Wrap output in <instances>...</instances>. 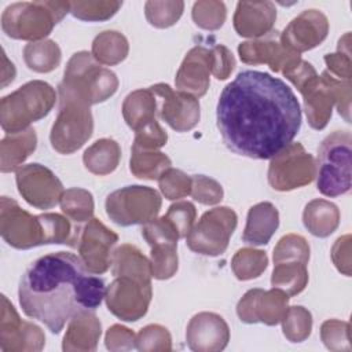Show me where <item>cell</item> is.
<instances>
[{
	"label": "cell",
	"mask_w": 352,
	"mask_h": 352,
	"mask_svg": "<svg viewBox=\"0 0 352 352\" xmlns=\"http://www.w3.org/2000/svg\"><path fill=\"white\" fill-rule=\"evenodd\" d=\"M216 121L228 150L253 160H271L298 133L301 109L285 81L248 69L223 88Z\"/></svg>",
	"instance_id": "6da1fadb"
},
{
	"label": "cell",
	"mask_w": 352,
	"mask_h": 352,
	"mask_svg": "<svg viewBox=\"0 0 352 352\" xmlns=\"http://www.w3.org/2000/svg\"><path fill=\"white\" fill-rule=\"evenodd\" d=\"M104 280L89 272L69 252L41 256L23 272L18 297L23 314L44 323L54 334L84 312H94L106 297Z\"/></svg>",
	"instance_id": "7a4b0ae2"
},
{
	"label": "cell",
	"mask_w": 352,
	"mask_h": 352,
	"mask_svg": "<svg viewBox=\"0 0 352 352\" xmlns=\"http://www.w3.org/2000/svg\"><path fill=\"white\" fill-rule=\"evenodd\" d=\"M113 275L117 279L106 292L109 311L122 320H138L147 312L151 300V265L133 246L118 248L113 257Z\"/></svg>",
	"instance_id": "3957f363"
},
{
	"label": "cell",
	"mask_w": 352,
	"mask_h": 352,
	"mask_svg": "<svg viewBox=\"0 0 352 352\" xmlns=\"http://www.w3.org/2000/svg\"><path fill=\"white\" fill-rule=\"evenodd\" d=\"M351 144L349 131H336L319 146L315 176L323 195L334 198L351 191Z\"/></svg>",
	"instance_id": "277c9868"
},
{
	"label": "cell",
	"mask_w": 352,
	"mask_h": 352,
	"mask_svg": "<svg viewBox=\"0 0 352 352\" xmlns=\"http://www.w3.org/2000/svg\"><path fill=\"white\" fill-rule=\"evenodd\" d=\"M117 85L118 81L113 72L96 65L91 54L81 51L70 58L59 89L92 104L111 96Z\"/></svg>",
	"instance_id": "5b68a950"
},
{
	"label": "cell",
	"mask_w": 352,
	"mask_h": 352,
	"mask_svg": "<svg viewBox=\"0 0 352 352\" xmlns=\"http://www.w3.org/2000/svg\"><path fill=\"white\" fill-rule=\"evenodd\" d=\"M67 11H70L69 1L15 3L3 14V30L14 38L37 40L50 34Z\"/></svg>",
	"instance_id": "8992f818"
},
{
	"label": "cell",
	"mask_w": 352,
	"mask_h": 352,
	"mask_svg": "<svg viewBox=\"0 0 352 352\" xmlns=\"http://www.w3.org/2000/svg\"><path fill=\"white\" fill-rule=\"evenodd\" d=\"M304 95V106L308 121L312 128L323 129L331 117V106L337 102L338 113L344 116L346 122H351L349 102H351V82L338 81L323 72L320 78L318 76L307 81L300 89Z\"/></svg>",
	"instance_id": "52a82bcc"
},
{
	"label": "cell",
	"mask_w": 352,
	"mask_h": 352,
	"mask_svg": "<svg viewBox=\"0 0 352 352\" xmlns=\"http://www.w3.org/2000/svg\"><path fill=\"white\" fill-rule=\"evenodd\" d=\"M59 114L52 125L50 139L56 151L70 154L92 135V116L89 104L63 91H59Z\"/></svg>",
	"instance_id": "ba28073f"
},
{
	"label": "cell",
	"mask_w": 352,
	"mask_h": 352,
	"mask_svg": "<svg viewBox=\"0 0 352 352\" xmlns=\"http://www.w3.org/2000/svg\"><path fill=\"white\" fill-rule=\"evenodd\" d=\"M161 208L160 194L144 186H126L107 195V216L118 226L146 224Z\"/></svg>",
	"instance_id": "9c48e42d"
},
{
	"label": "cell",
	"mask_w": 352,
	"mask_h": 352,
	"mask_svg": "<svg viewBox=\"0 0 352 352\" xmlns=\"http://www.w3.org/2000/svg\"><path fill=\"white\" fill-rule=\"evenodd\" d=\"M236 227V214L230 208H214L205 212L198 224L186 236L187 246L199 254L219 256L228 246Z\"/></svg>",
	"instance_id": "30bf717a"
},
{
	"label": "cell",
	"mask_w": 352,
	"mask_h": 352,
	"mask_svg": "<svg viewBox=\"0 0 352 352\" xmlns=\"http://www.w3.org/2000/svg\"><path fill=\"white\" fill-rule=\"evenodd\" d=\"M271 160L268 182L274 190H293L315 177L314 158L300 143H290Z\"/></svg>",
	"instance_id": "8fae6325"
},
{
	"label": "cell",
	"mask_w": 352,
	"mask_h": 352,
	"mask_svg": "<svg viewBox=\"0 0 352 352\" xmlns=\"http://www.w3.org/2000/svg\"><path fill=\"white\" fill-rule=\"evenodd\" d=\"M117 241L118 236L111 230H107L96 219H92L82 230H78L72 236L69 245L78 248L80 258L87 270L98 275L107 271L111 263L110 249Z\"/></svg>",
	"instance_id": "7c38bea8"
},
{
	"label": "cell",
	"mask_w": 352,
	"mask_h": 352,
	"mask_svg": "<svg viewBox=\"0 0 352 352\" xmlns=\"http://www.w3.org/2000/svg\"><path fill=\"white\" fill-rule=\"evenodd\" d=\"M287 300L289 296L280 289L274 287L270 292L252 289L238 302L236 312L242 322H263L272 326L283 319L287 311Z\"/></svg>",
	"instance_id": "4fadbf2b"
},
{
	"label": "cell",
	"mask_w": 352,
	"mask_h": 352,
	"mask_svg": "<svg viewBox=\"0 0 352 352\" xmlns=\"http://www.w3.org/2000/svg\"><path fill=\"white\" fill-rule=\"evenodd\" d=\"M329 21L318 10H305L296 16L280 34L283 47L300 54L319 45L327 36Z\"/></svg>",
	"instance_id": "5bb4252c"
},
{
	"label": "cell",
	"mask_w": 352,
	"mask_h": 352,
	"mask_svg": "<svg viewBox=\"0 0 352 352\" xmlns=\"http://www.w3.org/2000/svg\"><path fill=\"white\" fill-rule=\"evenodd\" d=\"M162 98L161 117L179 132L188 131L199 121V104L186 92H175L168 84H155L148 88Z\"/></svg>",
	"instance_id": "9a60e30c"
},
{
	"label": "cell",
	"mask_w": 352,
	"mask_h": 352,
	"mask_svg": "<svg viewBox=\"0 0 352 352\" xmlns=\"http://www.w3.org/2000/svg\"><path fill=\"white\" fill-rule=\"evenodd\" d=\"M238 52L245 63L265 62L274 72H280L300 59V54L292 52L283 47L279 32L276 30H271L264 40L239 44Z\"/></svg>",
	"instance_id": "2e32d148"
},
{
	"label": "cell",
	"mask_w": 352,
	"mask_h": 352,
	"mask_svg": "<svg viewBox=\"0 0 352 352\" xmlns=\"http://www.w3.org/2000/svg\"><path fill=\"white\" fill-rule=\"evenodd\" d=\"M276 8L271 1H239L234 15V28L239 36L258 37L271 32Z\"/></svg>",
	"instance_id": "e0dca14e"
},
{
	"label": "cell",
	"mask_w": 352,
	"mask_h": 352,
	"mask_svg": "<svg viewBox=\"0 0 352 352\" xmlns=\"http://www.w3.org/2000/svg\"><path fill=\"white\" fill-rule=\"evenodd\" d=\"M212 69V52L204 47H194L184 58L176 77L180 91H188L202 96L209 85V70Z\"/></svg>",
	"instance_id": "ac0fdd59"
},
{
	"label": "cell",
	"mask_w": 352,
	"mask_h": 352,
	"mask_svg": "<svg viewBox=\"0 0 352 352\" xmlns=\"http://www.w3.org/2000/svg\"><path fill=\"white\" fill-rule=\"evenodd\" d=\"M21 170L37 184V187L21 192L30 205L38 209H50L60 201L63 194L62 183L50 169L40 164H30L21 168Z\"/></svg>",
	"instance_id": "d6986e66"
},
{
	"label": "cell",
	"mask_w": 352,
	"mask_h": 352,
	"mask_svg": "<svg viewBox=\"0 0 352 352\" xmlns=\"http://www.w3.org/2000/svg\"><path fill=\"white\" fill-rule=\"evenodd\" d=\"M279 226V214L271 202H260L249 209L242 235L245 243L267 245Z\"/></svg>",
	"instance_id": "ffe728a7"
},
{
	"label": "cell",
	"mask_w": 352,
	"mask_h": 352,
	"mask_svg": "<svg viewBox=\"0 0 352 352\" xmlns=\"http://www.w3.org/2000/svg\"><path fill=\"white\" fill-rule=\"evenodd\" d=\"M302 221L312 235L326 238L338 227L340 213L334 204L324 199H315L305 206Z\"/></svg>",
	"instance_id": "44dd1931"
},
{
	"label": "cell",
	"mask_w": 352,
	"mask_h": 352,
	"mask_svg": "<svg viewBox=\"0 0 352 352\" xmlns=\"http://www.w3.org/2000/svg\"><path fill=\"white\" fill-rule=\"evenodd\" d=\"M150 89H139L125 98L122 111L126 124L139 131L155 121V100Z\"/></svg>",
	"instance_id": "7402d4cb"
},
{
	"label": "cell",
	"mask_w": 352,
	"mask_h": 352,
	"mask_svg": "<svg viewBox=\"0 0 352 352\" xmlns=\"http://www.w3.org/2000/svg\"><path fill=\"white\" fill-rule=\"evenodd\" d=\"M308 282L307 264L297 260H285L275 263L271 285L283 290L289 297L296 296L305 289Z\"/></svg>",
	"instance_id": "603a6c76"
},
{
	"label": "cell",
	"mask_w": 352,
	"mask_h": 352,
	"mask_svg": "<svg viewBox=\"0 0 352 352\" xmlns=\"http://www.w3.org/2000/svg\"><path fill=\"white\" fill-rule=\"evenodd\" d=\"M120 154V147L114 140L100 139L85 150L82 161L92 173L106 175L117 168Z\"/></svg>",
	"instance_id": "cb8c5ba5"
},
{
	"label": "cell",
	"mask_w": 352,
	"mask_h": 352,
	"mask_svg": "<svg viewBox=\"0 0 352 352\" xmlns=\"http://www.w3.org/2000/svg\"><path fill=\"white\" fill-rule=\"evenodd\" d=\"M92 52L96 60L104 65H114L125 59L128 54V41L118 32L107 30L95 37Z\"/></svg>",
	"instance_id": "d4e9b609"
},
{
	"label": "cell",
	"mask_w": 352,
	"mask_h": 352,
	"mask_svg": "<svg viewBox=\"0 0 352 352\" xmlns=\"http://www.w3.org/2000/svg\"><path fill=\"white\" fill-rule=\"evenodd\" d=\"M170 168V160L162 153L147 151L138 146L132 147L131 157V172H133L140 179L154 180L160 175Z\"/></svg>",
	"instance_id": "484cf974"
},
{
	"label": "cell",
	"mask_w": 352,
	"mask_h": 352,
	"mask_svg": "<svg viewBox=\"0 0 352 352\" xmlns=\"http://www.w3.org/2000/svg\"><path fill=\"white\" fill-rule=\"evenodd\" d=\"M25 60L29 69L47 73L54 70L60 62V50L56 43L47 40L41 43H32L25 47Z\"/></svg>",
	"instance_id": "4316f807"
},
{
	"label": "cell",
	"mask_w": 352,
	"mask_h": 352,
	"mask_svg": "<svg viewBox=\"0 0 352 352\" xmlns=\"http://www.w3.org/2000/svg\"><path fill=\"white\" fill-rule=\"evenodd\" d=\"M60 206L63 213H66L74 221H85L94 212L92 195L81 188H70L62 194Z\"/></svg>",
	"instance_id": "83f0119b"
},
{
	"label": "cell",
	"mask_w": 352,
	"mask_h": 352,
	"mask_svg": "<svg viewBox=\"0 0 352 352\" xmlns=\"http://www.w3.org/2000/svg\"><path fill=\"white\" fill-rule=\"evenodd\" d=\"M177 243L151 245V275L157 279H168L177 270Z\"/></svg>",
	"instance_id": "f1b7e54d"
},
{
	"label": "cell",
	"mask_w": 352,
	"mask_h": 352,
	"mask_svg": "<svg viewBox=\"0 0 352 352\" xmlns=\"http://www.w3.org/2000/svg\"><path fill=\"white\" fill-rule=\"evenodd\" d=\"M146 18L155 28H169L182 16L183 1H147Z\"/></svg>",
	"instance_id": "f546056e"
},
{
	"label": "cell",
	"mask_w": 352,
	"mask_h": 352,
	"mask_svg": "<svg viewBox=\"0 0 352 352\" xmlns=\"http://www.w3.org/2000/svg\"><path fill=\"white\" fill-rule=\"evenodd\" d=\"M263 260H267V256L264 252L253 250V249H241L234 256L232 270H234L236 278L241 280L257 278L267 268V265L252 264V263L263 261Z\"/></svg>",
	"instance_id": "4dcf8cb0"
},
{
	"label": "cell",
	"mask_w": 352,
	"mask_h": 352,
	"mask_svg": "<svg viewBox=\"0 0 352 352\" xmlns=\"http://www.w3.org/2000/svg\"><path fill=\"white\" fill-rule=\"evenodd\" d=\"M192 19L202 29H217L224 23L226 6L221 1H197L192 7Z\"/></svg>",
	"instance_id": "1f68e13d"
},
{
	"label": "cell",
	"mask_w": 352,
	"mask_h": 352,
	"mask_svg": "<svg viewBox=\"0 0 352 352\" xmlns=\"http://www.w3.org/2000/svg\"><path fill=\"white\" fill-rule=\"evenodd\" d=\"M285 260H297L308 263L309 260V246L302 236L286 235L283 236L276 248L274 249V263Z\"/></svg>",
	"instance_id": "d6a6232c"
},
{
	"label": "cell",
	"mask_w": 352,
	"mask_h": 352,
	"mask_svg": "<svg viewBox=\"0 0 352 352\" xmlns=\"http://www.w3.org/2000/svg\"><path fill=\"white\" fill-rule=\"evenodd\" d=\"M158 182L161 191L168 199H177L190 194L191 179L182 170L168 168L160 175Z\"/></svg>",
	"instance_id": "836d02e7"
},
{
	"label": "cell",
	"mask_w": 352,
	"mask_h": 352,
	"mask_svg": "<svg viewBox=\"0 0 352 352\" xmlns=\"http://www.w3.org/2000/svg\"><path fill=\"white\" fill-rule=\"evenodd\" d=\"M191 183L192 190L190 191V194L195 201L204 205H213L221 201L223 188L217 182L205 177L204 175H194L191 177Z\"/></svg>",
	"instance_id": "e575fe53"
},
{
	"label": "cell",
	"mask_w": 352,
	"mask_h": 352,
	"mask_svg": "<svg viewBox=\"0 0 352 352\" xmlns=\"http://www.w3.org/2000/svg\"><path fill=\"white\" fill-rule=\"evenodd\" d=\"M165 217L173 224L179 238H186L191 231V226L195 219V208L187 201L177 202L169 206Z\"/></svg>",
	"instance_id": "d590c367"
},
{
	"label": "cell",
	"mask_w": 352,
	"mask_h": 352,
	"mask_svg": "<svg viewBox=\"0 0 352 352\" xmlns=\"http://www.w3.org/2000/svg\"><path fill=\"white\" fill-rule=\"evenodd\" d=\"M116 1H74L70 3L73 16L84 21H102L103 16L98 12L111 7Z\"/></svg>",
	"instance_id": "8d00e7d4"
},
{
	"label": "cell",
	"mask_w": 352,
	"mask_h": 352,
	"mask_svg": "<svg viewBox=\"0 0 352 352\" xmlns=\"http://www.w3.org/2000/svg\"><path fill=\"white\" fill-rule=\"evenodd\" d=\"M212 69L219 80H224L232 72L235 60L228 48L223 45H216L212 51Z\"/></svg>",
	"instance_id": "74e56055"
},
{
	"label": "cell",
	"mask_w": 352,
	"mask_h": 352,
	"mask_svg": "<svg viewBox=\"0 0 352 352\" xmlns=\"http://www.w3.org/2000/svg\"><path fill=\"white\" fill-rule=\"evenodd\" d=\"M324 62L327 63L329 69L337 74L338 77L344 78L345 81L351 80V60H349V52H337V54H329L324 56Z\"/></svg>",
	"instance_id": "f35d334b"
}]
</instances>
